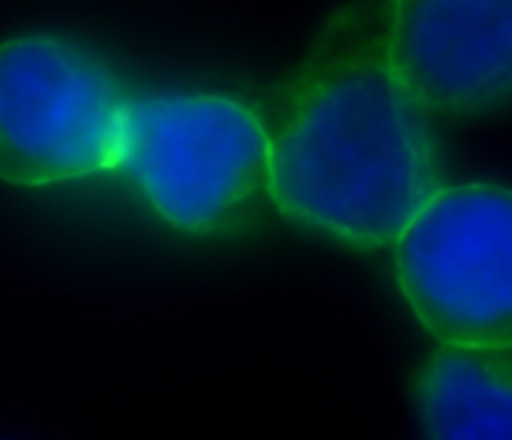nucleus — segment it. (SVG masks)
Segmentation results:
<instances>
[{
	"label": "nucleus",
	"mask_w": 512,
	"mask_h": 440,
	"mask_svg": "<svg viewBox=\"0 0 512 440\" xmlns=\"http://www.w3.org/2000/svg\"><path fill=\"white\" fill-rule=\"evenodd\" d=\"M130 95L105 60L50 33L0 55V178L53 185L118 168Z\"/></svg>",
	"instance_id": "7ed1b4c3"
},
{
	"label": "nucleus",
	"mask_w": 512,
	"mask_h": 440,
	"mask_svg": "<svg viewBox=\"0 0 512 440\" xmlns=\"http://www.w3.org/2000/svg\"><path fill=\"white\" fill-rule=\"evenodd\" d=\"M263 123L275 208L335 243L395 245L443 190L430 110L390 60L385 3L338 10Z\"/></svg>",
	"instance_id": "f257e3e1"
},
{
	"label": "nucleus",
	"mask_w": 512,
	"mask_h": 440,
	"mask_svg": "<svg viewBox=\"0 0 512 440\" xmlns=\"http://www.w3.org/2000/svg\"><path fill=\"white\" fill-rule=\"evenodd\" d=\"M413 405L428 438H512V345L440 340L415 375Z\"/></svg>",
	"instance_id": "423d86ee"
},
{
	"label": "nucleus",
	"mask_w": 512,
	"mask_h": 440,
	"mask_svg": "<svg viewBox=\"0 0 512 440\" xmlns=\"http://www.w3.org/2000/svg\"><path fill=\"white\" fill-rule=\"evenodd\" d=\"M118 168L160 220L198 238L238 233L273 200L268 128L225 95L130 100Z\"/></svg>",
	"instance_id": "f03ea898"
},
{
	"label": "nucleus",
	"mask_w": 512,
	"mask_h": 440,
	"mask_svg": "<svg viewBox=\"0 0 512 440\" xmlns=\"http://www.w3.org/2000/svg\"><path fill=\"white\" fill-rule=\"evenodd\" d=\"M390 60L440 115L512 103V0H385Z\"/></svg>",
	"instance_id": "39448f33"
},
{
	"label": "nucleus",
	"mask_w": 512,
	"mask_h": 440,
	"mask_svg": "<svg viewBox=\"0 0 512 440\" xmlns=\"http://www.w3.org/2000/svg\"><path fill=\"white\" fill-rule=\"evenodd\" d=\"M395 275L438 340L512 345V190H440L395 240Z\"/></svg>",
	"instance_id": "20e7f679"
}]
</instances>
